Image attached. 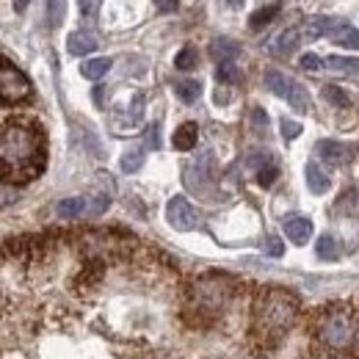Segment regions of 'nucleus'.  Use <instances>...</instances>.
Listing matches in <instances>:
<instances>
[{
	"label": "nucleus",
	"instance_id": "1",
	"mask_svg": "<svg viewBox=\"0 0 359 359\" xmlns=\"http://www.w3.org/2000/svg\"><path fill=\"white\" fill-rule=\"evenodd\" d=\"M45 169V138L28 125H6L0 130V180L28 182Z\"/></svg>",
	"mask_w": 359,
	"mask_h": 359
},
{
	"label": "nucleus",
	"instance_id": "2",
	"mask_svg": "<svg viewBox=\"0 0 359 359\" xmlns=\"http://www.w3.org/2000/svg\"><path fill=\"white\" fill-rule=\"evenodd\" d=\"M296 318V299L290 293L282 290H271L260 299L257 304V323L263 332L276 334V332H287V326Z\"/></svg>",
	"mask_w": 359,
	"mask_h": 359
},
{
	"label": "nucleus",
	"instance_id": "3",
	"mask_svg": "<svg viewBox=\"0 0 359 359\" xmlns=\"http://www.w3.org/2000/svg\"><path fill=\"white\" fill-rule=\"evenodd\" d=\"M34 94V86L28 81V75L22 69H17L11 61L0 58V100L3 102H25L31 100Z\"/></svg>",
	"mask_w": 359,
	"mask_h": 359
},
{
	"label": "nucleus",
	"instance_id": "4",
	"mask_svg": "<svg viewBox=\"0 0 359 359\" xmlns=\"http://www.w3.org/2000/svg\"><path fill=\"white\" fill-rule=\"evenodd\" d=\"M166 222L177 232H191V229L199 226V213L185 196H172L169 205H166Z\"/></svg>",
	"mask_w": 359,
	"mask_h": 359
},
{
	"label": "nucleus",
	"instance_id": "5",
	"mask_svg": "<svg viewBox=\"0 0 359 359\" xmlns=\"http://www.w3.org/2000/svg\"><path fill=\"white\" fill-rule=\"evenodd\" d=\"M351 334H354V329H351V320H348L346 315H329V318L323 320V326H320L323 343H329V346H334V348L348 346V343H351Z\"/></svg>",
	"mask_w": 359,
	"mask_h": 359
},
{
	"label": "nucleus",
	"instance_id": "6",
	"mask_svg": "<svg viewBox=\"0 0 359 359\" xmlns=\"http://www.w3.org/2000/svg\"><path fill=\"white\" fill-rule=\"evenodd\" d=\"M315 152H318V158H320V161H326L329 166H343V163L351 158L348 147H346V144H340V141H318Z\"/></svg>",
	"mask_w": 359,
	"mask_h": 359
},
{
	"label": "nucleus",
	"instance_id": "7",
	"mask_svg": "<svg viewBox=\"0 0 359 359\" xmlns=\"http://www.w3.org/2000/svg\"><path fill=\"white\" fill-rule=\"evenodd\" d=\"M285 235H287L296 246H304V243L313 238V222L304 219V216H287V219H285Z\"/></svg>",
	"mask_w": 359,
	"mask_h": 359
},
{
	"label": "nucleus",
	"instance_id": "8",
	"mask_svg": "<svg viewBox=\"0 0 359 359\" xmlns=\"http://www.w3.org/2000/svg\"><path fill=\"white\" fill-rule=\"evenodd\" d=\"M329 39L340 47L359 50V28H354V25H348V22H343V20H340V22L329 31Z\"/></svg>",
	"mask_w": 359,
	"mask_h": 359
},
{
	"label": "nucleus",
	"instance_id": "9",
	"mask_svg": "<svg viewBox=\"0 0 359 359\" xmlns=\"http://www.w3.org/2000/svg\"><path fill=\"white\" fill-rule=\"evenodd\" d=\"M196 141H199V125L196 122H182L177 130H175V135H172V144H175V149H180V152L194 149Z\"/></svg>",
	"mask_w": 359,
	"mask_h": 359
},
{
	"label": "nucleus",
	"instance_id": "10",
	"mask_svg": "<svg viewBox=\"0 0 359 359\" xmlns=\"http://www.w3.org/2000/svg\"><path fill=\"white\" fill-rule=\"evenodd\" d=\"M86 210H89V199H83V196H69L55 205L58 219H81V216H86Z\"/></svg>",
	"mask_w": 359,
	"mask_h": 359
},
{
	"label": "nucleus",
	"instance_id": "11",
	"mask_svg": "<svg viewBox=\"0 0 359 359\" xmlns=\"http://www.w3.org/2000/svg\"><path fill=\"white\" fill-rule=\"evenodd\" d=\"M299 39H302V34L296 31V28H287V31H282L273 42H271V50L276 53V55H293L296 50H299Z\"/></svg>",
	"mask_w": 359,
	"mask_h": 359
},
{
	"label": "nucleus",
	"instance_id": "12",
	"mask_svg": "<svg viewBox=\"0 0 359 359\" xmlns=\"http://www.w3.org/2000/svg\"><path fill=\"white\" fill-rule=\"evenodd\" d=\"M340 20H332V17H310L307 22H304V28H302V36L304 39H320L323 34H329L334 25H337Z\"/></svg>",
	"mask_w": 359,
	"mask_h": 359
},
{
	"label": "nucleus",
	"instance_id": "13",
	"mask_svg": "<svg viewBox=\"0 0 359 359\" xmlns=\"http://www.w3.org/2000/svg\"><path fill=\"white\" fill-rule=\"evenodd\" d=\"M304 180H307V188H310L313 194H326V191H329V185H332L329 175H326L315 161L307 163V169H304Z\"/></svg>",
	"mask_w": 359,
	"mask_h": 359
},
{
	"label": "nucleus",
	"instance_id": "14",
	"mask_svg": "<svg viewBox=\"0 0 359 359\" xmlns=\"http://www.w3.org/2000/svg\"><path fill=\"white\" fill-rule=\"evenodd\" d=\"M67 50H69V55H89L97 50V39L86 31H75L67 39Z\"/></svg>",
	"mask_w": 359,
	"mask_h": 359
},
{
	"label": "nucleus",
	"instance_id": "15",
	"mask_svg": "<svg viewBox=\"0 0 359 359\" xmlns=\"http://www.w3.org/2000/svg\"><path fill=\"white\" fill-rule=\"evenodd\" d=\"M114 67V61L111 58H89V61H83L81 64V75L86 78V81H100V78H105L108 75V69Z\"/></svg>",
	"mask_w": 359,
	"mask_h": 359
},
{
	"label": "nucleus",
	"instance_id": "16",
	"mask_svg": "<svg viewBox=\"0 0 359 359\" xmlns=\"http://www.w3.org/2000/svg\"><path fill=\"white\" fill-rule=\"evenodd\" d=\"M285 100H287L290 108L299 111V114H307V111H310V91L304 89L302 83H296V81H293V86H290V91H287Z\"/></svg>",
	"mask_w": 359,
	"mask_h": 359
},
{
	"label": "nucleus",
	"instance_id": "17",
	"mask_svg": "<svg viewBox=\"0 0 359 359\" xmlns=\"http://www.w3.org/2000/svg\"><path fill=\"white\" fill-rule=\"evenodd\" d=\"M266 86H269L276 97H282V100H285V97H287V91H290V86H293V81H290L285 72L269 69V72H266Z\"/></svg>",
	"mask_w": 359,
	"mask_h": 359
},
{
	"label": "nucleus",
	"instance_id": "18",
	"mask_svg": "<svg viewBox=\"0 0 359 359\" xmlns=\"http://www.w3.org/2000/svg\"><path fill=\"white\" fill-rule=\"evenodd\" d=\"M315 252H318L320 260H337V257H340V243H337L334 235H320Z\"/></svg>",
	"mask_w": 359,
	"mask_h": 359
},
{
	"label": "nucleus",
	"instance_id": "19",
	"mask_svg": "<svg viewBox=\"0 0 359 359\" xmlns=\"http://www.w3.org/2000/svg\"><path fill=\"white\" fill-rule=\"evenodd\" d=\"M326 69H334V72H359V58L351 55H329L323 61Z\"/></svg>",
	"mask_w": 359,
	"mask_h": 359
},
{
	"label": "nucleus",
	"instance_id": "20",
	"mask_svg": "<svg viewBox=\"0 0 359 359\" xmlns=\"http://www.w3.org/2000/svg\"><path fill=\"white\" fill-rule=\"evenodd\" d=\"M238 42H232V39H216L213 45H210V53H213V58L216 61H232L235 55H238Z\"/></svg>",
	"mask_w": 359,
	"mask_h": 359
},
{
	"label": "nucleus",
	"instance_id": "21",
	"mask_svg": "<svg viewBox=\"0 0 359 359\" xmlns=\"http://www.w3.org/2000/svg\"><path fill=\"white\" fill-rule=\"evenodd\" d=\"M175 94L182 102H196L202 94V83L199 81H180V83H175Z\"/></svg>",
	"mask_w": 359,
	"mask_h": 359
},
{
	"label": "nucleus",
	"instance_id": "22",
	"mask_svg": "<svg viewBox=\"0 0 359 359\" xmlns=\"http://www.w3.org/2000/svg\"><path fill=\"white\" fill-rule=\"evenodd\" d=\"M216 81L219 83H238L241 81V69L232 61H219L216 67Z\"/></svg>",
	"mask_w": 359,
	"mask_h": 359
},
{
	"label": "nucleus",
	"instance_id": "23",
	"mask_svg": "<svg viewBox=\"0 0 359 359\" xmlns=\"http://www.w3.org/2000/svg\"><path fill=\"white\" fill-rule=\"evenodd\" d=\"M119 166H122V172H125V175L138 172V169L144 166V149H130V152H125V155H122V161H119Z\"/></svg>",
	"mask_w": 359,
	"mask_h": 359
},
{
	"label": "nucleus",
	"instance_id": "24",
	"mask_svg": "<svg viewBox=\"0 0 359 359\" xmlns=\"http://www.w3.org/2000/svg\"><path fill=\"white\" fill-rule=\"evenodd\" d=\"M196 64H199V55H196V50H194V47H182V50L177 53V58H175V67H177L180 72L196 69Z\"/></svg>",
	"mask_w": 359,
	"mask_h": 359
},
{
	"label": "nucleus",
	"instance_id": "25",
	"mask_svg": "<svg viewBox=\"0 0 359 359\" xmlns=\"http://www.w3.org/2000/svg\"><path fill=\"white\" fill-rule=\"evenodd\" d=\"M323 97H326V102H332V105H337V108H348V94L343 89H337V86H326L323 89Z\"/></svg>",
	"mask_w": 359,
	"mask_h": 359
},
{
	"label": "nucleus",
	"instance_id": "26",
	"mask_svg": "<svg viewBox=\"0 0 359 359\" xmlns=\"http://www.w3.org/2000/svg\"><path fill=\"white\" fill-rule=\"evenodd\" d=\"M67 14V0H50V25H61Z\"/></svg>",
	"mask_w": 359,
	"mask_h": 359
},
{
	"label": "nucleus",
	"instance_id": "27",
	"mask_svg": "<svg viewBox=\"0 0 359 359\" xmlns=\"http://www.w3.org/2000/svg\"><path fill=\"white\" fill-rule=\"evenodd\" d=\"M279 128H282V138H287V141H293V138H299V135H302V125H299V122H293V119H282V122H279Z\"/></svg>",
	"mask_w": 359,
	"mask_h": 359
},
{
	"label": "nucleus",
	"instance_id": "28",
	"mask_svg": "<svg viewBox=\"0 0 359 359\" xmlns=\"http://www.w3.org/2000/svg\"><path fill=\"white\" fill-rule=\"evenodd\" d=\"M108 205H111V199H108V196H102V194H100V196H94V199L89 202L86 216H100V213H105V210H108Z\"/></svg>",
	"mask_w": 359,
	"mask_h": 359
},
{
	"label": "nucleus",
	"instance_id": "29",
	"mask_svg": "<svg viewBox=\"0 0 359 359\" xmlns=\"http://www.w3.org/2000/svg\"><path fill=\"white\" fill-rule=\"evenodd\" d=\"M276 175H279V172H276V166H273V163H266V166L257 172V182H260L263 188H269L271 182L276 180Z\"/></svg>",
	"mask_w": 359,
	"mask_h": 359
},
{
	"label": "nucleus",
	"instance_id": "30",
	"mask_svg": "<svg viewBox=\"0 0 359 359\" xmlns=\"http://www.w3.org/2000/svg\"><path fill=\"white\" fill-rule=\"evenodd\" d=\"M273 14H276V8H273V6H271V8H263L260 14H255V17H252V28H260V25H266L269 20H273Z\"/></svg>",
	"mask_w": 359,
	"mask_h": 359
},
{
	"label": "nucleus",
	"instance_id": "31",
	"mask_svg": "<svg viewBox=\"0 0 359 359\" xmlns=\"http://www.w3.org/2000/svg\"><path fill=\"white\" fill-rule=\"evenodd\" d=\"M320 67H323V61H320L315 53H307V55H302V69H310V72H313V69H320Z\"/></svg>",
	"mask_w": 359,
	"mask_h": 359
},
{
	"label": "nucleus",
	"instance_id": "32",
	"mask_svg": "<svg viewBox=\"0 0 359 359\" xmlns=\"http://www.w3.org/2000/svg\"><path fill=\"white\" fill-rule=\"evenodd\" d=\"M282 252H285V246H282L279 238H269V241H266V255H271V257H282Z\"/></svg>",
	"mask_w": 359,
	"mask_h": 359
},
{
	"label": "nucleus",
	"instance_id": "33",
	"mask_svg": "<svg viewBox=\"0 0 359 359\" xmlns=\"http://www.w3.org/2000/svg\"><path fill=\"white\" fill-rule=\"evenodd\" d=\"M161 11H175L177 8V0H155Z\"/></svg>",
	"mask_w": 359,
	"mask_h": 359
},
{
	"label": "nucleus",
	"instance_id": "34",
	"mask_svg": "<svg viewBox=\"0 0 359 359\" xmlns=\"http://www.w3.org/2000/svg\"><path fill=\"white\" fill-rule=\"evenodd\" d=\"M149 147H158V125L149 128Z\"/></svg>",
	"mask_w": 359,
	"mask_h": 359
},
{
	"label": "nucleus",
	"instance_id": "35",
	"mask_svg": "<svg viewBox=\"0 0 359 359\" xmlns=\"http://www.w3.org/2000/svg\"><path fill=\"white\" fill-rule=\"evenodd\" d=\"M28 3H31V0H14V11H17V14H20V11H25V8H28Z\"/></svg>",
	"mask_w": 359,
	"mask_h": 359
},
{
	"label": "nucleus",
	"instance_id": "36",
	"mask_svg": "<svg viewBox=\"0 0 359 359\" xmlns=\"http://www.w3.org/2000/svg\"><path fill=\"white\" fill-rule=\"evenodd\" d=\"M226 6H232V8H241V6H243V0H226Z\"/></svg>",
	"mask_w": 359,
	"mask_h": 359
}]
</instances>
